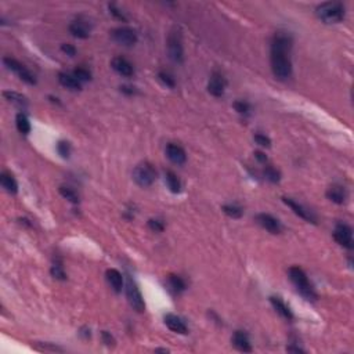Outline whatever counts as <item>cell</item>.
<instances>
[{
    "label": "cell",
    "mask_w": 354,
    "mask_h": 354,
    "mask_svg": "<svg viewBox=\"0 0 354 354\" xmlns=\"http://www.w3.org/2000/svg\"><path fill=\"white\" fill-rule=\"evenodd\" d=\"M133 179L140 187H149L156 180L155 168L148 162L137 165L134 172H133Z\"/></svg>",
    "instance_id": "obj_5"
},
{
    "label": "cell",
    "mask_w": 354,
    "mask_h": 354,
    "mask_svg": "<svg viewBox=\"0 0 354 354\" xmlns=\"http://www.w3.org/2000/svg\"><path fill=\"white\" fill-rule=\"evenodd\" d=\"M166 156L174 165H183L187 161V154H186L184 148L174 143H170L166 146Z\"/></svg>",
    "instance_id": "obj_15"
},
{
    "label": "cell",
    "mask_w": 354,
    "mask_h": 354,
    "mask_svg": "<svg viewBox=\"0 0 354 354\" xmlns=\"http://www.w3.org/2000/svg\"><path fill=\"white\" fill-rule=\"evenodd\" d=\"M3 97L10 101V103L16 104L18 107H25L28 101H26V97H24L22 94L19 93H16V92H3Z\"/></svg>",
    "instance_id": "obj_26"
},
{
    "label": "cell",
    "mask_w": 354,
    "mask_h": 354,
    "mask_svg": "<svg viewBox=\"0 0 354 354\" xmlns=\"http://www.w3.org/2000/svg\"><path fill=\"white\" fill-rule=\"evenodd\" d=\"M3 62H4V65H6L10 71H13L14 74H17L18 78L21 79V80H24V82L28 83V85H36V79H35L34 74L26 68V67H24L19 61L14 60V58H11V57H4V58H3Z\"/></svg>",
    "instance_id": "obj_8"
},
{
    "label": "cell",
    "mask_w": 354,
    "mask_h": 354,
    "mask_svg": "<svg viewBox=\"0 0 354 354\" xmlns=\"http://www.w3.org/2000/svg\"><path fill=\"white\" fill-rule=\"evenodd\" d=\"M316 14L325 24H339L345 18L346 10L340 1H327L316 9Z\"/></svg>",
    "instance_id": "obj_3"
},
{
    "label": "cell",
    "mask_w": 354,
    "mask_h": 354,
    "mask_svg": "<svg viewBox=\"0 0 354 354\" xmlns=\"http://www.w3.org/2000/svg\"><path fill=\"white\" fill-rule=\"evenodd\" d=\"M103 340L107 346H111V343H113V339L112 336H111V334H108L107 331H104L103 332Z\"/></svg>",
    "instance_id": "obj_40"
},
{
    "label": "cell",
    "mask_w": 354,
    "mask_h": 354,
    "mask_svg": "<svg viewBox=\"0 0 354 354\" xmlns=\"http://www.w3.org/2000/svg\"><path fill=\"white\" fill-rule=\"evenodd\" d=\"M148 227H149V230L154 231V233H162L165 230L164 223H162L161 220H158V219H149V220H148Z\"/></svg>",
    "instance_id": "obj_34"
},
{
    "label": "cell",
    "mask_w": 354,
    "mask_h": 354,
    "mask_svg": "<svg viewBox=\"0 0 354 354\" xmlns=\"http://www.w3.org/2000/svg\"><path fill=\"white\" fill-rule=\"evenodd\" d=\"M282 202L285 204L286 206H289L292 209V212H294L296 216H299L300 219H303V220L309 222V223H314V224L317 223V216L311 212L310 209L303 206L302 204L296 202V201L292 198H288V197H282Z\"/></svg>",
    "instance_id": "obj_10"
},
{
    "label": "cell",
    "mask_w": 354,
    "mask_h": 354,
    "mask_svg": "<svg viewBox=\"0 0 354 354\" xmlns=\"http://www.w3.org/2000/svg\"><path fill=\"white\" fill-rule=\"evenodd\" d=\"M58 82L61 83V86H64L65 89H69V90H74V92L82 89V83L72 74L60 72L58 74Z\"/></svg>",
    "instance_id": "obj_21"
},
{
    "label": "cell",
    "mask_w": 354,
    "mask_h": 354,
    "mask_svg": "<svg viewBox=\"0 0 354 354\" xmlns=\"http://www.w3.org/2000/svg\"><path fill=\"white\" fill-rule=\"evenodd\" d=\"M60 194L64 197L65 199H68L69 202L72 204H78L79 202V195L76 194V191L72 190L71 187H67V186H61L60 188Z\"/></svg>",
    "instance_id": "obj_30"
},
{
    "label": "cell",
    "mask_w": 354,
    "mask_h": 354,
    "mask_svg": "<svg viewBox=\"0 0 354 354\" xmlns=\"http://www.w3.org/2000/svg\"><path fill=\"white\" fill-rule=\"evenodd\" d=\"M126 296H128L130 306L137 313H143L146 310V303H144V299H143V295L140 292L137 284L130 277L126 281Z\"/></svg>",
    "instance_id": "obj_6"
},
{
    "label": "cell",
    "mask_w": 354,
    "mask_h": 354,
    "mask_svg": "<svg viewBox=\"0 0 354 354\" xmlns=\"http://www.w3.org/2000/svg\"><path fill=\"white\" fill-rule=\"evenodd\" d=\"M222 210L224 212L225 215L231 219H240L243 215V210L241 206L235 205V204H230V205H223Z\"/></svg>",
    "instance_id": "obj_28"
},
{
    "label": "cell",
    "mask_w": 354,
    "mask_h": 354,
    "mask_svg": "<svg viewBox=\"0 0 354 354\" xmlns=\"http://www.w3.org/2000/svg\"><path fill=\"white\" fill-rule=\"evenodd\" d=\"M288 276H289V279L292 281V284L296 286L298 292L302 295L303 298H306L307 300H316L317 299L314 286L311 285L309 277L303 271V268H300L299 266H292L288 270Z\"/></svg>",
    "instance_id": "obj_2"
},
{
    "label": "cell",
    "mask_w": 354,
    "mask_h": 354,
    "mask_svg": "<svg viewBox=\"0 0 354 354\" xmlns=\"http://www.w3.org/2000/svg\"><path fill=\"white\" fill-rule=\"evenodd\" d=\"M327 198L329 201H332L334 204L342 205V204H345L346 199H347V191H346L345 187L335 184V186L329 187L327 190Z\"/></svg>",
    "instance_id": "obj_19"
},
{
    "label": "cell",
    "mask_w": 354,
    "mask_h": 354,
    "mask_svg": "<svg viewBox=\"0 0 354 354\" xmlns=\"http://www.w3.org/2000/svg\"><path fill=\"white\" fill-rule=\"evenodd\" d=\"M121 92L128 95L136 94V90H134V87L133 86H121Z\"/></svg>",
    "instance_id": "obj_41"
},
{
    "label": "cell",
    "mask_w": 354,
    "mask_h": 354,
    "mask_svg": "<svg viewBox=\"0 0 354 354\" xmlns=\"http://www.w3.org/2000/svg\"><path fill=\"white\" fill-rule=\"evenodd\" d=\"M105 277H107V281H108L110 286L113 289V292L121 294L122 288H123V282H125L121 273L116 268H108L107 273H105Z\"/></svg>",
    "instance_id": "obj_18"
},
{
    "label": "cell",
    "mask_w": 354,
    "mask_h": 354,
    "mask_svg": "<svg viewBox=\"0 0 354 354\" xmlns=\"http://www.w3.org/2000/svg\"><path fill=\"white\" fill-rule=\"evenodd\" d=\"M270 302H271L273 307L276 309V311L279 314V316H282V317L286 318V320H294V313H292V310L286 306L285 302H284L281 298L271 296V298H270Z\"/></svg>",
    "instance_id": "obj_20"
},
{
    "label": "cell",
    "mask_w": 354,
    "mask_h": 354,
    "mask_svg": "<svg viewBox=\"0 0 354 354\" xmlns=\"http://www.w3.org/2000/svg\"><path fill=\"white\" fill-rule=\"evenodd\" d=\"M50 273H52V276L56 279H60V281H65L67 279V273L64 270V266H62V261L61 260H56L53 263L52 268H50Z\"/></svg>",
    "instance_id": "obj_27"
},
{
    "label": "cell",
    "mask_w": 354,
    "mask_h": 354,
    "mask_svg": "<svg viewBox=\"0 0 354 354\" xmlns=\"http://www.w3.org/2000/svg\"><path fill=\"white\" fill-rule=\"evenodd\" d=\"M255 141H256V144H259V146H261V147L268 148L270 146H271V140H270L267 136L261 134V133L255 134Z\"/></svg>",
    "instance_id": "obj_36"
},
{
    "label": "cell",
    "mask_w": 354,
    "mask_h": 354,
    "mask_svg": "<svg viewBox=\"0 0 354 354\" xmlns=\"http://www.w3.org/2000/svg\"><path fill=\"white\" fill-rule=\"evenodd\" d=\"M334 238L335 241L343 246L346 249H353L354 241H353V230L350 225L346 223H337L335 230H334Z\"/></svg>",
    "instance_id": "obj_9"
},
{
    "label": "cell",
    "mask_w": 354,
    "mask_h": 354,
    "mask_svg": "<svg viewBox=\"0 0 354 354\" xmlns=\"http://www.w3.org/2000/svg\"><path fill=\"white\" fill-rule=\"evenodd\" d=\"M165 180H166V184H168L169 190L172 191L173 194H179L182 191V182H180L179 176L174 172L168 170V172L165 173Z\"/></svg>",
    "instance_id": "obj_23"
},
{
    "label": "cell",
    "mask_w": 354,
    "mask_h": 354,
    "mask_svg": "<svg viewBox=\"0 0 354 354\" xmlns=\"http://www.w3.org/2000/svg\"><path fill=\"white\" fill-rule=\"evenodd\" d=\"M108 7H110V13L112 14L113 17L118 18V19H121V21H123V22H126V21H128V18L125 17V14H123L121 10L118 9L115 4H110Z\"/></svg>",
    "instance_id": "obj_37"
},
{
    "label": "cell",
    "mask_w": 354,
    "mask_h": 354,
    "mask_svg": "<svg viewBox=\"0 0 354 354\" xmlns=\"http://www.w3.org/2000/svg\"><path fill=\"white\" fill-rule=\"evenodd\" d=\"M57 151L62 158H69L71 155V146H69L68 141H60L57 144Z\"/></svg>",
    "instance_id": "obj_35"
},
{
    "label": "cell",
    "mask_w": 354,
    "mask_h": 354,
    "mask_svg": "<svg viewBox=\"0 0 354 354\" xmlns=\"http://www.w3.org/2000/svg\"><path fill=\"white\" fill-rule=\"evenodd\" d=\"M234 110L241 115H249L251 113V105L246 101H235L234 103Z\"/></svg>",
    "instance_id": "obj_33"
},
{
    "label": "cell",
    "mask_w": 354,
    "mask_h": 354,
    "mask_svg": "<svg viewBox=\"0 0 354 354\" xmlns=\"http://www.w3.org/2000/svg\"><path fill=\"white\" fill-rule=\"evenodd\" d=\"M90 31H92V26L89 24V21L83 19V18H78V19L72 21L71 25H69L71 35L78 37V39H87L90 36Z\"/></svg>",
    "instance_id": "obj_13"
},
{
    "label": "cell",
    "mask_w": 354,
    "mask_h": 354,
    "mask_svg": "<svg viewBox=\"0 0 354 354\" xmlns=\"http://www.w3.org/2000/svg\"><path fill=\"white\" fill-rule=\"evenodd\" d=\"M112 39L121 46L125 47H131L137 43L138 37L137 34L134 29H131L129 26H119V28H115L112 32H111Z\"/></svg>",
    "instance_id": "obj_7"
},
{
    "label": "cell",
    "mask_w": 354,
    "mask_h": 354,
    "mask_svg": "<svg viewBox=\"0 0 354 354\" xmlns=\"http://www.w3.org/2000/svg\"><path fill=\"white\" fill-rule=\"evenodd\" d=\"M61 52L64 53V54H67V56H69V57H74V56L76 54V47H75L74 44L64 43L61 44Z\"/></svg>",
    "instance_id": "obj_38"
},
{
    "label": "cell",
    "mask_w": 354,
    "mask_h": 354,
    "mask_svg": "<svg viewBox=\"0 0 354 354\" xmlns=\"http://www.w3.org/2000/svg\"><path fill=\"white\" fill-rule=\"evenodd\" d=\"M72 75H74L75 78L78 79L80 83L92 80V72H90L89 69L83 68V67H79V68L75 69V71L72 72Z\"/></svg>",
    "instance_id": "obj_31"
},
{
    "label": "cell",
    "mask_w": 354,
    "mask_h": 354,
    "mask_svg": "<svg viewBox=\"0 0 354 354\" xmlns=\"http://www.w3.org/2000/svg\"><path fill=\"white\" fill-rule=\"evenodd\" d=\"M286 350H288V352H294V353H304L303 349H300V347H292V346H288Z\"/></svg>",
    "instance_id": "obj_42"
},
{
    "label": "cell",
    "mask_w": 354,
    "mask_h": 354,
    "mask_svg": "<svg viewBox=\"0 0 354 354\" xmlns=\"http://www.w3.org/2000/svg\"><path fill=\"white\" fill-rule=\"evenodd\" d=\"M256 220L264 230H267L268 233L271 234H279L282 231V224L281 222L276 219L274 216L268 215V213H259L256 216Z\"/></svg>",
    "instance_id": "obj_12"
},
{
    "label": "cell",
    "mask_w": 354,
    "mask_h": 354,
    "mask_svg": "<svg viewBox=\"0 0 354 354\" xmlns=\"http://www.w3.org/2000/svg\"><path fill=\"white\" fill-rule=\"evenodd\" d=\"M168 53L170 60L174 62L182 64L184 61V46H183L182 34L179 29L172 31L168 36Z\"/></svg>",
    "instance_id": "obj_4"
},
{
    "label": "cell",
    "mask_w": 354,
    "mask_h": 354,
    "mask_svg": "<svg viewBox=\"0 0 354 354\" xmlns=\"http://www.w3.org/2000/svg\"><path fill=\"white\" fill-rule=\"evenodd\" d=\"M225 86H227V82L224 76L219 72H213L207 83V92L213 97H222L224 94Z\"/></svg>",
    "instance_id": "obj_11"
},
{
    "label": "cell",
    "mask_w": 354,
    "mask_h": 354,
    "mask_svg": "<svg viewBox=\"0 0 354 354\" xmlns=\"http://www.w3.org/2000/svg\"><path fill=\"white\" fill-rule=\"evenodd\" d=\"M263 174H264V177L267 179L270 183H278L281 180V173L277 170L274 166H271V165H267L266 168H264V170H263Z\"/></svg>",
    "instance_id": "obj_29"
},
{
    "label": "cell",
    "mask_w": 354,
    "mask_h": 354,
    "mask_svg": "<svg viewBox=\"0 0 354 354\" xmlns=\"http://www.w3.org/2000/svg\"><path fill=\"white\" fill-rule=\"evenodd\" d=\"M0 183L3 188L10 192V194H17L18 192V183L14 179V176L9 172H1L0 174Z\"/></svg>",
    "instance_id": "obj_22"
},
{
    "label": "cell",
    "mask_w": 354,
    "mask_h": 354,
    "mask_svg": "<svg viewBox=\"0 0 354 354\" xmlns=\"http://www.w3.org/2000/svg\"><path fill=\"white\" fill-rule=\"evenodd\" d=\"M165 325L176 334H180V335L188 334V328H187L186 322L174 314H166L165 316Z\"/></svg>",
    "instance_id": "obj_16"
},
{
    "label": "cell",
    "mask_w": 354,
    "mask_h": 354,
    "mask_svg": "<svg viewBox=\"0 0 354 354\" xmlns=\"http://www.w3.org/2000/svg\"><path fill=\"white\" fill-rule=\"evenodd\" d=\"M158 78H159V80H161L166 87L173 89V87L176 86V80H174V78H173L170 74H168V72H165V71H161V72L158 74Z\"/></svg>",
    "instance_id": "obj_32"
},
{
    "label": "cell",
    "mask_w": 354,
    "mask_h": 354,
    "mask_svg": "<svg viewBox=\"0 0 354 354\" xmlns=\"http://www.w3.org/2000/svg\"><path fill=\"white\" fill-rule=\"evenodd\" d=\"M255 158L259 161L260 164H266V162H267V156H266L264 152H261V151H256V152H255Z\"/></svg>",
    "instance_id": "obj_39"
},
{
    "label": "cell",
    "mask_w": 354,
    "mask_h": 354,
    "mask_svg": "<svg viewBox=\"0 0 354 354\" xmlns=\"http://www.w3.org/2000/svg\"><path fill=\"white\" fill-rule=\"evenodd\" d=\"M291 50H292V37L289 35L285 32H278L274 35L271 40V49H270V61H271V71L274 76L279 80H286L292 75Z\"/></svg>",
    "instance_id": "obj_1"
},
{
    "label": "cell",
    "mask_w": 354,
    "mask_h": 354,
    "mask_svg": "<svg viewBox=\"0 0 354 354\" xmlns=\"http://www.w3.org/2000/svg\"><path fill=\"white\" fill-rule=\"evenodd\" d=\"M168 284H169L173 292H176V294H182V292H184L187 289L186 281L183 279L182 277L176 276V274H170L168 277Z\"/></svg>",
    "instance_id": "obj_24"
},
{
    "label": "cell",
    "mask_w": 354,
    "mask_h": 354,
    "mask_svg": "<svg viewBox=\"0 0 354 354\" xmlns=\"http://www.w3.org/2000/svg\"><path fill=\"white\" fill-rule=\"evenodd\" d=\"M111 67H112V69L116 74H119L121 76H125V78H130L134 74V68H133L131 62L129 60H126L125 57H121V56L112 58Z\"/></svg>",
    "instance_id": "obj_14"
},
{
    "label": "cell",
    "mask_w": 354,
    "mask_h": 354,
    "mask_svg": "<svg viewBox=\"0 0 354 354\" xmlns=\"http://www.w3.org/2000/svg\"><path fill=\"white\" fill-rule=\"evenodd\" d=\"M16 125H17L18 131L22 133V134H28L31 131V122H29L25 113H18L17 118H16Z\"/></svg>",
    "instance_id": "obj_25"
},
{
    "label": "cell",
    "mask_w": 354,
    "mask_h": 354,
    "mask_svg": "<svg viewBox=\"0 0 354 354\" xmlns=\"http://www.w3.org/2000/svg\"><path fill=\"white\" fill-rule=\"evenodd\" d=\"M231 342H233L234 347L240 352H243V353H251L252 352L251 340L243 331H235L233 337H231Z\"/></svg>",
    "instance_id": "obj_17"
}]
</instances>
